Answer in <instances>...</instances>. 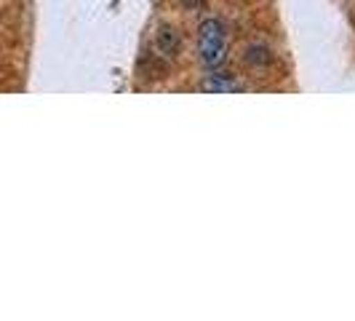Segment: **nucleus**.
Returning <instances> with one entry per match:
<instances>
[{"mask_svg": "<svg viewBox=\"0 0 355 321\" xmlns=\"http://www.w3.org/2000/svg\"><path fill=\"white\" fill-rule=\"evenodd\" d=\"M198 59L209 70H216L227 59V33L216 17H206L198 24Z\"/></svg>", "mask_w": 355, "mask_h": 321, "instance_id": "nucleus-1", "label": "nucleus"}, {"mask_svg": "<svg viewBox=\"0 0 355 321\" xmlns=\"http://www.w3.org/2000/svg\"><path fill=\"white\" fill-rule=\"evenodd\" d=\"M182 46H184L182 33H179L177 27H171V24H160L158 30H155V35H153V51L160 59H177L179 54H182Z\"/></svg>", "mask_w": 355, "mask_h": 321, "instance_id": "nucleus-2", "label": "nucleus"}, {"mask_svg": "<svg viewBox=\"0 0 355 321\" xmlns=\"http://www.w3.org/2000/svg\"><path fill=\"white\" fill-rule=\"evenodd\" d=\"M200 3H203V0H179V6H182L184 11H198Z\"/></svg>", "mask_w": 355, "mask_h": 321, "instance_id": "nucleus-5", "label": "nucleus"}, {"mask_svg": "<svg viewBox=\"0 0 355 321\" xmlns=\"http://www.w3.org/2000/svg\"><path fill=\"white\" fill-rule=\"evenodd\" d=\"M272 59H275V51L270 46H265V43H251V46H246V51H243V62L249 67H257V70L270 67Z\"/></svg>", "mask_w": 355, "mask_h": 321, "instance_id": "nucleus-4", "label": "nucleus"}, {"mask_svg": "<svg viewBox=\"0 0 355 321\" xmlns=\"http://www.w3.org/2000/svg\"><path fill=\"white\" fill-rule=\"evenodd\" d=\"M198 89L206 91V94H238V91H243L246 86L232 72H211V75H206L200 81Z\"/></svg>", "mask_w": 355, "mask_h": 321, "instance_id": "nucleus-3", "label": "nucleus"}]
</instances>
